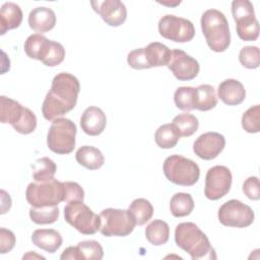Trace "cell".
I'll list each match as a JSON object with an SVG mask.
<instances>
[{
    "instance_id": "cell-2",
    "label": "cell",
    "mask_w": 260,
    "mask_h": 260,
    "mask_svg": "<svg viewBox=\"0 0 260 260\" xmlns=\"http://www.w3.org/2000/svg\"><path fill=\"white\" fill-rule=\"evenodd\" d=\"M175 242L193 260L216 258L207 236L193 222H181L176 226Z\"/></svg>"
},
{
    "instance_id": "cell-11",
    "label": "cell",
    "mask_w": 260,
    "mask_h": 260,
    "mask_svg": "<svg viewBox=\"0 0 260 260\" xmlns=\"http://www.w3.org/2000/svg\"><path fill=\"white\" fill-rule=\"evenodd\" d=\"M218 220L221 224L231 228H247L254 221L253 209L237 199H231L218 209Z\"/></svg>"
},
{
    "instance_id": "cell-19",
    "label": "cell",
    "mask_w": 260,
    "mask_h": 260,
    "mask_svg": "<svg viewBox=\"0 0 260 260\" xmlns=\"http://www.w3.org/2000/svg\"><path fill=\"white\" fill-rule=\"evenodd\" d=\"M56 24V14L48 7H36L28 14L29 27L39 32L44 34L52 28Z\"/></svg>"
},
{
    "instance_id": "cell-34",
    "label": "cell",
    "mask_w": 260,
    "mask_h": 260,
    "mask_svg": "<svg viewBox=\"0 0 260 260\" xmlns=\"http://www.w3.org/2000/svg\"><path fill=\"white\" fill-rule=\"evenodd\" d=\"M194 93L195 87L180 86L174 93V102L176 107L182 111L194 110Z\"/></svg>"
},
{
    "instance_id": "cell-8",
    "label": "cell",
    "mask_w": 260,
    "mask_h": 260,
    "mask_svg": "<svg viewBox=\"0 0 260 260\" xmlns=\"http://www.w3.org/2000/svg\"><path fill=\"white\" fill-rule=\"evenodd\" d=\"M99 215L101 219L99 231L105 237H126L136 225L129 210L106 208Z\"/></svg>"
},
{
    "instance_id": "cell-21",
    "label": "cell",
    "mask_w": 260,
    "mask_h": 260,
    "mask_svg": "<svg viewBox=\"0 0 260 260\" xmlns=\"http://www.w3.org/2000/svg\"><path fill=\"white\" fill-rule=\"evenodd\" d=\"M23 14L19 5L13 2H6L0 9V35L3 36L7 30L17 28L22 21Z\"/></svg>"
},
{
    "instance_id": "cell-1",
    "label": "cell",
    "mask_w": 260,
    "mask_h": 260,
    "mask_svg": "<svg viewBox=\"0 0 260 260\" xmlns=\"http://www.w3.org/2000/svg\"><path fill=\"white\" fill-rule=\"evenodd\" d=\"M80 91L79 80L68 72L58 73L52 80L51 88L42 105V114L48 121L72 111L77 103Z\"/></svg>"
},
{
    "instance_id": "cell-13",
    "label": "cell",
    "mask_w": 260,
    "mask_h": 260,
    "mask_svg": "<svg viewBox=\"0 0 260 260\" xmlns=\"http://www.w3.org/2000/svg\"><path fill=\"white\" fill-rule=\"evenodd\" d=\"M232 173L224 166H214L210 168L205 177L204 195L209 200H218L225 196L232 186Z\"/></svg>"
},
{
    "instance_id": "cell-9",
    "label": "cell",
    "mask_w": 260,
    "mask_h": 260,
    "mask_svg": "<svg viewBox=\"0 0 260 260\" xmlns=\"http://www.w3.org/2000/svg\"><path fill=\"white\" fill-rule=\"evenodd\" d=\"M64 218L83 235H93L100 230V215L95 214L83 201L68 202L64 207Z\"/></svg>"
},
{
    "instance_id": "cell-27",
    "label": "cell",
    "mask_w": 260,
    "mask_h": 260,
    "mask_svg": "<svg viewBox=\"0 0 260 260\" xmlns=\"http://www.w3.org/2000/svg\"><path fill=\"white\" fill-rule=\"evenodd\" d=\"M194 209V200L189 193L179 192L173 195L170 201V210L175 217L189 215Z\"/></svg>"
},
{
    "instance_id": "cell-5",
    "label": "cell",
    "mask_w": 260,
    "mask_h": 260,
    "mask_svg": "<svg viewBox=\"0 0 260 260\" xmlns=\"http://www.w3.org/2000/svg\"><path fill=\"white\" fill-rule=\"evenodd\" d=\"M162 170L170 182L180 186H193L200 177L198 165L192 159L179 154L168 156L164 161Z\"/></svg>"
},
{
    "instance_id": "cell-12",
    "label": "cell",
    "mask_w": 260,
    "mask_h": 260,
    "mask_svg": "<svg viewBox=\"0 0 260 260\" xmlns=\"http://www.w3.org/2000/svg\"><path fill=\"white\" fill-rule=\"evenodd\" d=\"M158 32L167 40L176 43H187L193 40L195 27L189 19L167 14L158 21Z\"/></svg>"
},
{
    "instance_id": "cell-39",
    "label": "cell",
    "mask_w": 260,
    "mask_h": 260,
    "mask_svg": "<svg viewBox=\"0 0 260 260\" xmlns=\"http://www.w3.org/2000/svg\"><path fill=\"white\" fill-rule=\"evenodd\" d=\"M243 192L251 200H259L260 198V185L257 177H249L244 181Z\"/></svg>"
},
{
    "instance_id": "cell-31",
    "label": "cell",
    "mask_w": 260,
    "mask_h": 260,
    "mask_svg": "<svg viewBox=\"0 0 260 260\" xmlns=\"http://www.w3.org/2000/svg\"><path fill=\"white\" fill-rule=\"evenodd\" d=\"M48 42L49 39L41 34L30 35L24 42V52L30 59L41 61L43 52Z\"/></svg>"
},
{
    "instance_id": "cell-30",
    "label": "cell",
    "mask_w": 260,
    "mask_h": 260,
    "mask_svg": "<svg viewBox=\"0 0 260 260\" xmlns=\"http://www.w3.org/2000/svg\"><path fill=\"white\" fill-rule=\"evenodd\" d=\"M59 208L55 206L30 207L29 217L37 224H51L59 218Z\"/></svg>"
},
{
    "instance_id": "cell-29",
    "label": "cell",
    "mask_w": 260,
    "mask_h": 260,
    "mask_svg": "<svg viewBox=\"0 0 260 260\" xmlns=\"http://www.w3.org/2000/svg\"><path fill=\"white\" fill-rule=\"evenodd\" d=\"M31 168L32 178L37 182H44L53 179L57 171L56 164L47 156L38 158Z\"/></svg>"
},
{
    "instance_id": "cell-37",
    "label": "cell",
    "mask_w": 260,
    "mask_h": 260,
    "mask_svg": "<svg viewBox=\"0 0 260 260\" xmlns=\"http://www.w3.org/2000/svg\"><path fill=\"white\" fill-rule=\"evenodd\" d=\"M240 63L248 68L255 69L260 65V51L256 46H246L239 53Z\"/></svg>"
},
{
    "instance_id": "cell-36",
    "label": "cell",
    "mask_w": 260,
    "mask_h": 260,
    "mask_svg": "<svg viewBox=\"0 0 260 260\" xmlns=\"http://www.w3.org/2000/svg\"><path fill=\"white\" fill-rule=\"evenodd\" d=\"M242 127L248 133L260 131V106L255 105L249 108L242 116Z\"/></svg>"
},
{
    "instance_id": "cell-32",
    "label": "cell",
    "mask_w": 260,
    "mask_h": 260,
    "mask_svg": "<svg viewBox=\"0 0 260 260\" xmlns=\"http://www.w3.org/2000/svg\"><path fill=\"white\" fill-rule=\"evenodd\" d=\"M65 58L64 47L55 41H49L41 61L48 67H54L63 62Z\"/></svg>"
},
{
    "instance_id": "cell-42",
    "label": "cell",
    "mask_w": 260,
    "mask_h": 260,
    "mask_svg": "<svg viewBox=\"0 0 260 260\" xmlns=\"http://www.w3.org/2000/svg\"><path fill=\"white\" fill-rule=\"evenodd\" d=\"M159 3L162 4V5H169V6H170V5H171V6L174 5V6H175V5H179L181 2H180V1H177V2H175V3H167V2H159Z\"/></svg>"
},
{
    "instance_id": "cell-16",
    "label": "cell",
    "mask_w": 260,
    "mask_h": 260,
    "mask_svg": "<svg viewBox=\"0 0 260 260\" xmlns=\"http://www.w3.org/2000/svg\"><path fill=\"white\" fill-rule=\"evenodd\" d=\"M225 139L217 132H206L201 134L193 143L195 154L205 160L215 158L224 148Z\"/></svg>"
},
{
    "instance_id": "cell-35",
    "label": "cell",
    "mask_w": 260,
    "mask_h": 260,
    "mask_svg": "<svg viewBox=\"0 0 260 260\" xmlns=\"http://www.w3.org/2000/svg\"><path fill=\"white\" fill-rule=\"evenodd\" d=\"M81 259L101 260L104 257V250L101 244L94 240L79 242L77 245Z\"/></svg>"
},
{
    "instance_id": "cell-4",
    "label": "cell",
    "mask_w": 260,
    "mask_h": 260,
    "mask_svg": "<svg viewBox=\"0 0 260 260\" xmlns=\"http://www.w3.org/2000/svg\"><path fill=\"white\" fill-rule=\"evenodd\" d=\"M0 119L3 124H10L20 134H30L37 127V117L28 108L21 106L18 102L0 96Z\"/></svg>"
},
{
    "instance_id": "cell-38",
    "label": "cell",
    "mask_w": 260,
    "mask_h": 260,
    "mask_svg": "<svg viewBox=\"0 0 260 260\" xmlns=\"http://www.w3.org/2000/svg\"><path fill=\"white\" fill-rule=\"evenodd\" d=\"M64 186V201L72 202V201H83L84 199V191L82 187L76 182H63Z\"/></svg>"
},
{
    "instance_id": "cell-14",
    "label": "cell",
    "mask_w": 260,
    "mask_h": 260,
    "mask_svg": "<svg viewBox=\"0 0 260 260\" xmlns=\"http://www.w3.org/2000/svg\"><path fill=\"white\" fill-rule=\"evenodd\" d=\"M167 66L174 76L182 81L194 79L200 70L198 61L180 49L172 51L171 58Z\"/></svg>"
},
{
    "instance_id": "cell-25",
    "label": "cell",
    "mask_w": 260,
    "mask_h": 260,
    "mask_svg": "<svg viewBox=\"0 0 260 260\" xmlns=\"http://www.w3.org/2000/svg\"><path fill=\"white\" fill-rule=\"evenodd\" d=\"M181 134L173 123H168L159 126L154 133V140L158 147L170 149L177 145Z\"/></svg>"
},
{
    "instance_id": "cell-3",
    "label": "cell",
    "mask_w": 260,
    "mask_h": 260,
    "mask_svg": "<svg viewBox=\"0 0 260 260\" xmlns=\"http://www.w3.org/2000/svg\"><path fill=\"white\" fill-rule=\"evenodd\" d=\"M201 29L208 47L216 53L224 52L231 44V32L226 17L217 9H208L203 12Z\"/></svg>"
},
{
    "instance_id": "cell-10",
    "label": "cell",
    "mask_w": 260,
    "mask_h": 260,
    "mask_svg": "<svg viewBox=\"0 0 260 260\" xmlns=\"http://www.w3.org/2000/svg\"><path fill=\"white\" fill-rule=\"evenodd\" d=\"M232 14L239 38L246 42L256 41L259 37V23L255 17L253 4L248 0H234Z\"/></svg>"
},
{
    "instance_id": "cell-24",
    "label": "cell",
    "mask_w": 260,
    "mask_h": 260,
    "mask_svg": "<svg viewBox=\"0 0 260 260\" xmlns=\"http://www.w3.org/2000/svg\"><path fill=\"white\" fill-rule=\"evenodd\" d=\"M194 110L206 112L212 110L217 105L215 89L210 84H201L195 88Z\"/></svg>"
},
{
    "instance_id": "cell-6",
    "label": "cell",
    "mask_w": 260,
    "mask_h": 260,
    "mask_svg": "<svg viewBox=\"0 0 260 260\" xmlns=\"http://www.w3.org/2000/svg\"><path fill=\"white\" fill-rule=\"evenodd\" d=\"M25 198L31 207L55 206L64 201V186L63 182L55 178L44 182L29 183Z\"/></svg>"
},
{
    "instance_id": "cell-17",
    "label": "cell",
    "mask_w": 260,
    "mask_h": 260,
    "mask_svg": "<svg viewBox=\"0 0 260 260\" xmlns=\"http://www.w3.org/2000/svg\"><path fill=\"white\" fill-rule=\"evenodd\" d=\"M107 126V117L102 109L90 106L86 108L80 118V127L89 136H98Z\"/></svg>"
},
{
    "instance_id": "cell-41",
    "label": "cell",
    "mask_w": 260,
    "mask_h": 260,
    "mask_svg": "<svg viewBox=\"0 0 260 260\" xmlns=\"http://www.w3.org/2000/svg\"><path fill=\"white\" fill-rule=\"evenodd\" d=\"M60 259L62 260H80V254L78 251L77 246H70L67 247L61 254Z\"/></svg>"
},
{
    "instance_id": "cell-23",
    "label": "cell",
    "mask_w": 260,
    "mask_h": 260,
    "mask_svg": "<svg viewBox=\"0 0 260 260\" xmlns=\"http://www.w3.org/2000/svg\"><path fill=\"white\" fill-rule=\"evenodd\" d=\"M75 158L80 166L91 171L100 169L105 162V157L102 151L90 145L79 147L75 153Z\"/></svg>"
},
{
    "instance_id": "cell-20",
    "label": "cell",
    "mask_w": 260,
    "mask_h": 260,
    "mask_svg": "<svg viewBox=\"0 0 260 260\" xmlns=\"http://www.w3.org/2000/svg\"><path fill=\"white\" fill-rule=\"evenodd\" d=\"M31 242L38 248L53 254L61 247L63 239L61 234L56 230L38 229L31 235Z\"/></svg>"
},
{
    "instance_id": "cell-26",
    "label": "cell",
    "mask_w": 260,
    "mask_h": 260,
    "mask_svg": "<svg viewBox=\"0 0 260 260\" xmlns=\"http://www.w3.org/2000/svg\"><path fill=\"white\" fill-rule=\"evenodd\" d=\"M145 237L153 246L165 245L169 241L170 226L161 219H154L145 228Z\"/></svg>"
},
{
    "instance_id": "cell-40",
    "label": "cell",
    "mask_w": 260,
    "mask_h": 260,
    "mask_svg": "<svg viewBox=\"0 0 260 260\" xmlns=\"http://www.w3.org/2000/svg\"><path fill=\"white\" fill-rule=\"evenodd\" d=\"M15 241H16L15 236L11 231L5 228L0 229V253L1 254L10 252L15 245Z\"/></svg>"
},
{
    "instance_id": "cell-28",
    "label": "cell",
    "mask_w": 260,
    "mask_h": 260,
    "mask_svg": "<svg viewBox=\"0 0 260 260\" xmlns=\"http://www.w3.org/2000/svg\"><path fill=\"white\" fill-rule=\"evenodd\" d=\"M128 210L138 225L145 224L153 214V207L151 203L144 198H137L133 200L128 207Z\"/></svg>"
},
{
    "instance_id": "cell-18",
    "label": "cell",
    "mask_w": 260,
    "mask_h": 260,
    "mask_svg": "<svg viewBox=\"0 0 260 260\" xmlns=\"http://www.w3.org/2000/svg\"><path fill=\"white\" fill-rule=\"evenodd\" d=\"M217 95L223 104L228 106H238L244 102L246 90L241 81L229 78L219 83Z\"/></svg>"
},
{
    "instance_id": "cell-7",
    "label": "cell",
    "mask_w": 260,
    "mask_h": 260,
    "mask_svg": "<svg viewBox=\"0 0 260 260\" xmlns=\"http://www.w3.org/2000/svg\"><path fill=\"white\" fill-rule=\"evenodd\" d=\"M76 125L67 118L55 119L47 134V145L57 154H68L75 148Z\"/></svg>"
},
{
    "instance_id": "cell-15",
    "label": "cell",
    "mask_w": 260,
    "mask_h": 260,
    "mask_svg": "<svg viewBox=\"0 0 260 260\" xmlns=\"http://www.w3.org/2000/svg\"><path fill=\"white\" fill-rule=\"evenodd\" d=\"M92 9L102 17L110 26H119L127 18V9L125 4L120 0L91 1Z\"/></svg>"
},
{
    "instance_id": "cell-33",
    "label": "cell",
    "mask_w": 260,
    "mask_h": 260,
    "mask_svg": "<svg viewBox=\"0 0 260 260\" xmlns=\"http://www.w3.org/2000/svg\"><path fill=\"white\" fill-rule=\"evenodd\" d=\"M173 124L177 127L181 136L183 137H189L193 135L199 127L198 119L189 113H182L177 115L173 119Z\"/></svg>"
},
{
    "instance_id": "cell-22",
    "label": "cell",
    "mask_w": 260,
    "mask_h": 260,
    "mask_svg": "<svg viewBox=\"0 0 260 260\" xmlns=\"http://www.w3.org/2000/svg\"><path fill=\"white\" fill-rule=\"evenodd\" d=\"M145 62L148 68L167 66L172 51L164 44L158 42H152L143 48Z\"/></svg>"
}]
</instances>
